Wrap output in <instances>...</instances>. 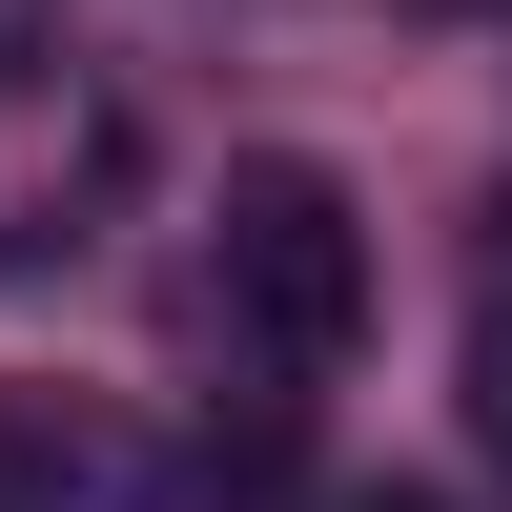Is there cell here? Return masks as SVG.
Instances as JSON below:
<instances>
[{"mask_svg": "<svg viewBox=\"0 0 512 512\" xmlns=\"http://www.w3.org/2000/svg\"><path fill=\"white\" fill-rule=\"evenodd\" d=\"M472 431H492V472H512V205H492V308H472Z\"/></svg>", "mask_w": 512, "mask_h": 512, "instance_id": "cell-3", "label": "cell"}, {"mask_svg": "<svg viewBox=\"0 0 512 512\" xmlns=\"http://www.w3.org/2000/svg\"><path fill=\"white\" fill-rule=\"evenodd\" d=\"M103 492H123V472L62 431V410H21V390H0V512H103Z\"/></svg>", "mask_w": 512, "mask_h": 512, "instance_id": "cell-2", "label": "cell"}, {"mask_svg": "<svg viewBox=\"0 0 512 512\" xmlns=\"http://www.w3.org/2000/svg\"><path fill=\"white\" fill-rule=\"evenodd\" d=\"M205 267H226V328H246L267 369H349V328H369V226H349L328 164H226Z\"/></svg>", "mask_w": 512, "mask_h": 512, "instance_id": "cell-1", "label": "cell"}]
</instances>
